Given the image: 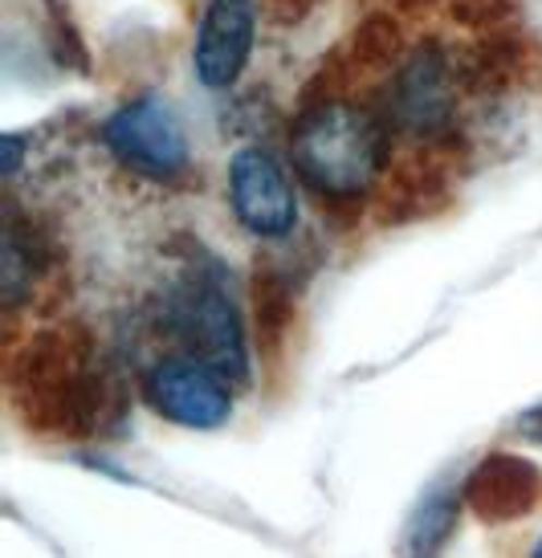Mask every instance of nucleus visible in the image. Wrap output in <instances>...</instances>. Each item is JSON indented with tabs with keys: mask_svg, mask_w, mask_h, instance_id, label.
<instances>
[{
	"mask_svg": "<svg viewBox=\"0 0 542 558\" xmlns=\"http://www.w3.org/2000/svg\"><path fill=\"white\" fill-rule=\"evenodd\" d=\"M290 156L302 184L330 201L372 192L387 163L384 119L356 102H318L290 131Z\"/></svg>",
	"mask_w": 542,
	"mask_h": 558,
	"instance_id": "nucleus-1",
	"label": "nucleus"
},
{
	"mask_svg": "<svg viewBox=\"0 0 542 558\" xmlns=\"http://www.w3.org/2000/svg\"><path fill=\"white\" fill-rule=\"evenodd\" d=\"M164 326L192 359H204L237 388L249 384V339L245 318L225 286V269L217 262L192 265L168 290Z\"/></svg>",
	"mask_w": 542,
	"mask_h": 558,
	"instance_id": "nucleus-2",
	"label": "nucleus"
},
{
	"mask_svg": "<svg viewBox=\"0 0 542 558\" xmlns=\"http://www.w3.org/2000/svg\"><path fill=\"white\" fill-rule=\"evenodd\" d=\"M103 143L123 168L140 171L155 184L180 180L192 163L184 119L176 114L164 94H143L127 102L103 123Z\"/></svg>",
	"mask_w": 542,
	"mask_h": 558,
	"instance_id": "nucleus-3",
	"label": "nucleus"
},
{
	"mask_svg": "<svg viewBox=\"0 0 542 558\" xmlns=\"http://www.w3.org/2000/svg\"><path fill=\"white\" fill-rule=\"evenodd\" d=\"M143 400L176 428L217 433L232 420V379L204 359H159L143 375Z\"/></svg>",
	"mask_w": 542,
	"mask_h": 558,
	"instance_id": "nucleus-4",
	"label": "nucleus"
},
{
	"mask_svg": "<svg viewBox=\"0 0 542 558\" xmlns=\"http://www.w3.org/2000/svg\"><path fill=\"white\" fill-rule=\"evenodd\" d=\"M229 204L241 229L262 241H281L298 229L294 180L262 143L237 147V156L229 159Z\"/></svg>",
	"mask_w": 542,
	"mask_h": 558,
	"instance_id": "nucleus-5",
	"label": "nucleus"
},
{
	"mask_svg": "<svg viewBox=\"0 0 542 558\" xmlns=\"http://www.w3.org/2000/svg\"><path fill=\"white\" fill-rule=\"evenodd\" d=\"M253 46H257V0H208L192 46L196 82L208 90H232L253 58Z\"/></svg>",
	"mask_w": 542,
	"mask_h": 558,
	"instance_id": "nucleus-6",
	"label": "nucleus"
},
{
	"mask_svg": "<svg viewBox=\"0 0 542 558\" xmlns=\"http://www.w3.org/2000/svg\"><path fill=\"white\" fill-rule=\"evenodd\" d=\"M453 110H457V86L445 49H412L392 82V119L412 135H436L453 123Z\"/></svg>",
	"mask_w": 542,
	"mask_h": 558,
	"instance_id": "nucleus-7",
	"label": "nucleus"
},
{
	"mask_svg": "<svg viewBox=\"0 0 542 558\" xmlns=\"http://www.w3.org/2000/svg\"><path fill=\"white\" fill-rule=\"evenodd\" d=\"M542 477L539 469L522 457H485L469 477H465V501L469 510L481 513L485 522H510L518 513H527L539 501Z\"/></svg>",
	"mask_w": 542,
	"mask_h": 558,
	"instance_id": "nucleus-8",
	"label": "nucleus"
},
{
	"mask_svg": "<svg viewBox=\"0 0 542 558\" xmlns=\"http://www.w3.org/2000/svg\"><path fill=\"white\" fill-rule=\"evenodd\" d=\"M461 497L449 485H433L429 494L417 501V510L408 513V526H404V555H441L457 534L461 522Z\"/></svg>",
	"mask_w": 542,
	"mask_h": 558,
	"instance_id": "nucleus-9",
	"label": "nucleus"
},
{
	"mask_svg": "<svg viewBox=\"0 0 542 558\" xmlns=\"http://www.w3.org/2000/svg\"><path fill=\"white\" fill-rule=\"evenodd\" d=\"M514 433L522 436V440H530V445H542V403H539V408H530V412H522V416H518V424H514Z\"/></svg>",
	"mask_w": 542,
	"mask_h": 558,
	"instance_id": "nucleus-10",
	"label": "nucleus"
},
{
	"mask_svg": "<svg viewBox=\"0 0 542 558\" xmlns=\"http://www.w3.org/2000/svg\"><path fill=\"white\" fill-rule=\"evenodd\" d=\"M21 156H25V135L4 131V175H9V180H13L16 168H21Z\"/></svg>",
	"mask_w": 542,
	"mask_h": 558,
	"instance_id": "nucleus-11",
	"label": "nucleus"
},
{
	"mask_svg": "<svg viewBox=\"0 0 542 558\" xmlns=\"http://www.w3.org/2000/svg\"><path fill=\"white\" fill-rule=\"evenodd\" d=\"M534 555H539V558H542V538H539V546H534Z\"/></svg>",
	"mask_w": 542,
	"mask_h": 558,
	"instance_id": "nucleus-12",
	"label": "nucleus"
}]
</instances>
